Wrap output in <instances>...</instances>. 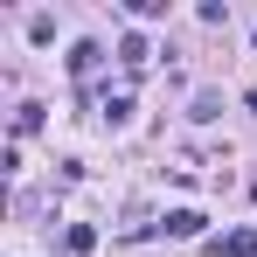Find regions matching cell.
<instances>
[{
  "mask_svg": "<svg viewBox=\"0 0 257 257\" xmlns=\"http://www.w3.org/2000/svg\"><path fill=\"white\" fill-rule=\"evenodd\" d=\"M104 118H111V125H125V118H132V97H125V90H118V97H104Z\"/></svg>",
  "mask_w": 257,
  "mask_h": 257,
  "instance_id": "cell-7",
  "label": "cell"
},
{
  "mask_svg": "<svg viewBox=\"0 0 257 257\" xmlns=\"http://www.w3.org/2000/svg\"><path fill=\"white\" fill-rule=\"evenodd\" d=\"M146 56H153V49H146V35H125V42H118V63H125V70H139Z\"/></svg>",
  "mask_w": 257,
  "mask_h": 257,
  "instance_id": "cell-5",
  "label": "cell"
},
{
  "mask_svg": "<svg viewBox=\"0 0 257 257\" xmlns=\"http://www.w3.org/2000/svg\"><path fill=\"white\" fill-rule=\"evenodd\" d=\"M250 42H257V28H250Z\"/></svg>",
  "mask_w": 257,
  "mask_h": 257,
  "instance_id": "cell-8",
  "label": "cell"
},
{
  "mask_svg": "<svg viewBox=\"0 0 257 257\" xmlns=\"http://www.w3.org/2000/svg\"><path fill=\"white\" fill-rule=\"evenodd\" d=\"M63 250H70V257H90V250H97V229H90V222H70V236H63Z\"/></svg>",
  "mask_w": 257,
  "mask_h": 257,
  "instance_id": "cell-2",
  "label": "cell"
},
{
  "mask_svg": "<svg viewBox=\"0 0 257 257\" xmlns=\"http://www.w3.org/2000/svg\"><path fill=\"white\" fill-rule=\"evenodd\" d=\"M215 250H222V257H257V229H229Z\"/></svg>",
  "mask_w": 257,
  "mask_h": 257,
  "instance_id": "cell-3",
  "label": "cell"
},
{
  "mask_svg": "<svg viewBox=\"0 0 257 257\" xmlns=\"http://www.w3.org/2000/svg\"><path fill=\"white\" fill-rule=\"evenodd\" d=\"M202 222H209L202 209H167V222H160V229H167V236H202Z\"/></svg>",
  "mask_w": 257,
  "mask_h": 257,
  "instance_id": "cell-1",
  "label": "cell"
},
{
  "mask_svg": "<svg viewBox=\"0 0 257 257\" xmlns=\"http://www.w3.org/2000/svg\"><path fill=\"white\" fill-rule=\"evenodd\" d=\"M97 56H104L97 42H77V49H70V70H77V77H90V70H97Z\"/></svg>",
  "mask_w": 257,
  "mask_h": 257,
  "instance_id": "cell-4",
  "label": "cell"
},
{
  "mask_svg": "<svg viewBox=\"0 0 257 257\" xmlns=\"http://www.w3.org/2000/svg\"><path fill=\"white\" fill-rule=\"evenodd\" d=\"M28 132H42V104H21L14 111V139H28Z\"/></svg>",
  "mask_w": 257,
  "mask_h": 257,
  "instance_id": "cell-6",
  "label": "cell"
}]
</instances>
